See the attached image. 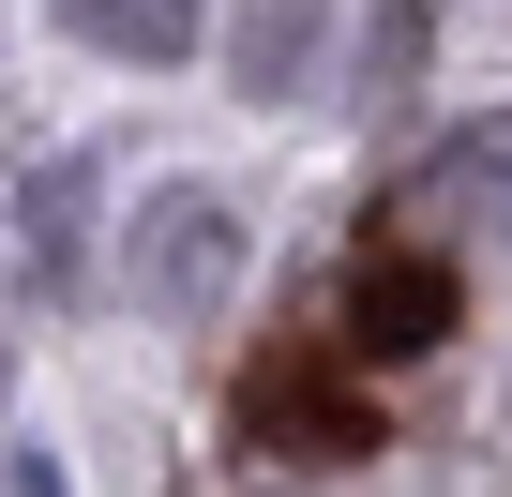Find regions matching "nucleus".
<instances>
[{
  "mask_svg": "<svg viewBox=\"0 0 512 497\" xmlns=\"http://www.w3.org/2000/svg\"><path fill=\"white\" fill-rule=\"evenodd\" d=\"M241 437L287 452V467H362L377 452V377L332 347V332H287L241 362Z\"/></svg>",
  "mask_w": 512,
  "mask_h": 497,
  "instance_id": "1",
  "label": "nucleus"
},
{
  "mask_svg": "<svg viewBox=\"0 0 512 497\" xmlns=\"http://www.w3.org/2000/svg\"><path fill=\"white\" fill-rule=\"evenodd\" d=\"M452 317H467V287H452V257H422V241H362L347 257V362H422V347H452Z\"/></svg>",
  "mask_w": 512,
  "mask_h": 497,
  "instance_id": "2",
  "label": "nucleus"
}]
</instances>
